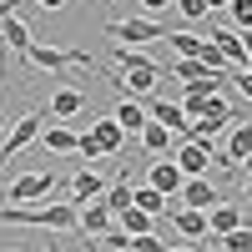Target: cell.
Masks as SVG:
<instances>
[{"label": "cell", "mask_w": 252, "mask_h": 252, "mask_svg": "<svg viewBox=\"0 0 252 252\" xmlns=\"http://www.w3.org/2000/svg\"><path fill=\"white\" fill-rule=\"evenodd\" d=\"M56 192V172H26L20 182H10V192H5V202H40V197H51Z\"/></svg>", "instance_id": "5b68a950"}, {"label": "cell", "mask_w": 252, "mask_h": 252, "mask_svg": "<svg viewBox=\"0 0 252 252\" xmlns=\"http://www.w3.org/2000/svg\"><path fill=\"white\" fill-rule=\"evenodd\" d=\"M172 5H177L187 20H202V15H207V0H172Z\"/></svg>", "instance_id": "4316f807"}, {"label": "cell", "mask_w": 252, "mask_h": 252, "mask_svg": "<svg viewBox=\"0 0 252 252\" xmlns=\"http://www.w3.org/2000/svg\"><path fill=\"white\" fill-rule=\"evenodd\" d=\"M217 5H232V0H207V10H217Z\"/></svg>", "instance_id": "d6a6232c"}, {"label": "cell", "mask_w": 252, "mask_h": 252, "mask_svg": "<svg viewBox=\"0 0 252 252\" xmlns=\"http://www.w3.org/2000/svg\"><path fill=\"white\" fill-rule=\"evenodd\" d=\"M146 111H152V121H161V126H172V131L182 136L187 126V111H182V101H166V96H146Z\"/></svg>", "instance_id": "9c48e42d"}, {"label": "cell", "mask_w": 252, "mask_h": 252, "mask_svg": "<svg viewBox=\"0 0 252 252\" xmlns=\"http://www.w3.org/2000/svg\"><path fill=\"white\" fill-rule=\"evenodd\" d=\"M116 121H121V131H146V121H152V111H146V101L141 96H121V106H116Z\"/></svg>", "instance_id": "5bb4252c"}, {"label": "cell", "mask_w": 252, "mask_h": 252, "mask_svg": "<svg viewBox=\"0 0 252 252\" xmlns=\"http://www.w3.org/2000/svg\"><path fill=\"white\" fill-rule=\"evenodd\" d=\"M247 152H252V126H247V121H237L232 131H227V157L242 166V161H247Z\"/></svg>", "instance_id": "603a6c76"}, {"label": "cell", "mask_w": 252, "mask_h": 252, "mask_svg": "<svg viewBox=\"0 0 252 252\" xmlns=\"http://www.w3.org/2000/svg\"><path fill=\"white\" fill-rule=\"evenodd\" d=\"M10 136V116H0V141H5Z\"/></svg>", "instance_id": "1f68e13d"}, {"label": "cell", "mask_w": 252, "mask_h": 252, "mask_svg": "<svg viewBox=\"0 0 252 252\" xmlns=\"http://www.w3.org/2000/svg\"><path fill=\"white\" fill-rule=\"evenodd\" d=\"M146 182L157 187V192H166V197H182V187H187V172L172 161V157H157L152 161V172H146Z\"/></svg>", "instance_id": "8992f818"}, {"label": "cell", "mask_w": 252, "mask_h": 252, "mask_svg": "<svg viewBox=\"0 0 252 252\" xmlns=\"http://www.w3.org/2000/svg\"><path fill=\"white\" fill-rule=\"evenodd\" d=\"M232 20L242 31H252V0H232Z\"/></svg>", "instance_id": "83f0119b"}, {"label": "cell", "mask_w": 252, "mask_h": 252, "mask_svg": "<svg viewBox=\"0 0 252 252\" xmlns=\"http://www.w3.org/2000/svg\"><path fill=\"white\" fill-rule=\"evenodd\" d=\"M46 121H56V116H51V106H35V111H26V116H20V121L10 126V136L0 141V161L20 157V152H26V146L40 136V131H46Z\"/></svg>", "instance_id": "277c9868"}, {"label": "cell", "mask_w": 252, "mask_h": 252, "mask_svg": "<svg viewBox=\"0 0 252 252\" xmlns=\"http://www.w3.org/2000/svg\"><path fill=\"white\" fill-rule=\"evenodd\" d=\"M15 5H20V0H15Z\"/></svg>", "instance_id": "74e56055"}, {"label": "cell", "mask_w": 252, "mask_h": 252, "mask_svg": "<svg viewBox=\"0 0 252 252\" xmlns=\"http://www.w3.org/2000/svg\"><path fill=\"white\" fill-rule=\"evenodd\" d=\"M91 136L101 141V152H106V157H116V152H121V141H126V131H121V121H116V116H101V121L91 116Z\"/></svg>", "instance_id": "9a60e30c"}, {"label": "cell", "mask_w": 252, "mask_h": 252, "mask_svg": "<svg viewBox=\"0 0 252 252\" xmlns=\"http://www.w3.org/2000/svg\"><path fill=\"white\" fill-rule=\"evenodd\" d=\"M172 252H197V247H192V242H187V247H172Z\"/></svg>", "instance_id": "e575fe53"}, {"label": "cell", "mask_w": 252, "mask_h": 252, "mask_svg": "<svg viewBox=\"0 0 252 252\" xmlns=\"http://www.w3.org/2000/svg\"><path fill=\"white\" fill-rule=\"evenodd\" d=\"M40 141H46V152H56V157H76V141H81V136L71 131V126L56 121V126H46V131H40Z\"/></svg>", "instance_id": "e0dca14e"}, {"label": "cell", "mask_w": 252, "mask_h": 252, "mask_svg": "<svg viewBox=\"0 0 252 252\" xmlns=\"http://www.w3.org/2000/svg\"><path fill=\"white\" fill-rule=\"evenodd\" d=\"M212 152H217V146H202V141H187V136H182V146H177V166H182L187 177H207Z\"/></svg>", "instance_id": "52a82bcc"}, {"label": "cell", "mask_w": 252, "mask_h": 252, "mask_svg": "<svg viewBox=\"0 0 252 252\" xmlns=\"http://www.w3.org/2000/svg\"><path fill=\"white\" fill-rule=\"evenodd\" d=\"M217 247H222V252H252V227L242 222V227H232V232H222Z\"/></svg>", "instance_id": "cb8c5ba5"}, {"label": "cell", "mask_w": 252, "mask_h": 252, "mask_svg": "<svg viewBox=\"0 0 252 252\" xmlns=\"http://www.w3.org/2000/svg\"><path fill=\"white\" fill-rule=\"evenodd\" d=\"M136 5H141L146 15H157V10H166V5H172V0H136Z\"/></svg>", "instance_id": "f546056e"}, {"label": "cell", "mask_w": 252, "mask_h": 252, "mask_svg": "<svg viewBox=\"0 0 252 252\" xmlns=\"http://www.w3.org/2000/svg\"><path fill=\"white\" fill-rule=\"evenodd\" d=\"M131 192H136V187H131V172H126V166H121V172H116V182L106 187V197H101V202H106V207H111V212L121 217V212H126V207H131Z\"/></svg>", "instance_id": "ac0fdd59"}, {"label": "cell", "mask_w": 252, "mask_h": 252, "mask_svg": "<svg viewBox=\"0 0 252 252\" xmlns=\"http://www.w3.org/2000/svg\"><path fill=\"white\" fill-rule=\"evenodd\" d=\"M76 157H86V161H101V157H106V152H101V141H96V136L86 131V136L76 141Z\"/></svg>", "instance_id": "484cf974"}, {"label": "cell", "mask_w": 252, "mask_h": 252, "mask_svg": "<svg viewBox=\"0 0 252 252\" xmlns=\"http://www.w3.org/2000/svg\"><path fill=\"white\" fill-rule=\"evenodd\" d=\"M116 222H121V232H126V237H146V232H157V217H152V212H141V207H126Z\"/></svg>", "instance_id": "44dd1931"}, {"label": "cell", "mask_w": 252, "mask_h": 252, "mask_svg": "<svg viewBox=\"0 0 252 252\" xmlns=\"http://www.w3.org/2000/svg\"><path fill=\"white\" fill-rule=\"evenodd\" d=\"M0 66H5V40H0Z\"/></svg>", "instance_id": "d590c367"}, {"label": "cell", "mask_w": 252, "mask_h": 252, "mask_svg": "<svg viewBox=\"0 0 252 252\" xmlns=\"http://www.w3.org/2000/svg\"><path fill=\"white\" fill-rule=\"evenodd\" d=\"M51 116H56V121L86 116V96H81L76 86H56V91H51Z\"/></svg>", "instance_id": "30bf717a"}, {"label": "cell", "mask_w": 252, "mask_h": 252, "mask_svg": "<svg viewBox=\"0 0 252 252\" xmlns=\"http://www.w3.org/2000/svg\"><path fill=\"white\" fill-rule=\"evenodd\" d=\"M136 66H157V61L141 56L136 46H116V71H136Z\"/></svg>", "instance_id": "d4e9b609"}, {"label": "cell", "mask_w": 252, "mask_h": 252, "mask_svg": "<svg viewBox=\"0 0 252 252\" xmlns=\"http://www.w3.org/2000/svg\"><path fill=\"white\" fill-rule=\"evenodd\" d=\"M35 5H40V10H66L71 0H35Z\"/></svg>", "instance_id": "4dcf8cb0"}, {"label": "cell", "mask_w": 252, "mask_h": 252, "mask_svg": "<svg viewBox=\"0 0 252 252\" xmlns=\"http://www.w3.org/2000/svg\"><path fill=\"white\" fill-rule=\"evenodd\" d=\"M242 166H252V152H247V161H242Z\"/></svg>", "instance_id": "8d00e7d4"}, {"label": "cell", "mask_w": 252, "mask_h": 252, "mask_svg": "<svg viewBox=\"0 0 252 252\" xmlns=\"http://www.w3.org/2000/svg\"><path fill=\"white\" fill-rule=\"evenodd\" d=\"M96 197H106V182H101L91 166H76V177H71V202L86 207V202H96Z\"/></svg>", "instance_id": "8fae6325"}, {"label": "cell", "mask_w": 252, "mask_h": 252, "mask_svg": "<svg viewBox=\"0 0 252 252\" xmlns=\"http://www.w3.org/2000/svg\"><path fill=\"white\" fill-rule=\"evenodd\" d=\"M247 202H252V166H247Z\"/></svg>", "instance_id": "836d02e7"}, {"label": "cell", "mask_w": 252, "mask_h": 252, "mask_svg": "<svg viewBox=\"0 0 252 252\" xmlns=\"http://www.w3.org/2000/svg\"><path fill=\"white\" fill-rule=\"evenodd\" d=\"M5 227H51V232H71L81 227V207L76 202H51V207H0Z\"/></svg>", "instance_id": "6da1fadb"}, {"label": "cell", "mask_w": 252, "mask_h": 252, "mask_svg": "<svg viewBox=\"0 0 252 252\" xmlns=\"http://www.w3.org/2000/svg\"><path fill=\"white\" fill-rule=\"evenodd\" d=\"M111 222H116V212H111V207L101 202V197L81 207V232H86V237H101V232H111Z\"/></svg>", "instance_id": "4fadbf2b"}, {"label": "cell", "mask_w": 252, "mask_h": 252, "mask_svg": "<svg viewBox=\"0 0 252 252\" xmlns=\"http://www.w3.org/2000/svg\"><path fill=\"white\" fill-rule=\"evenodd\" d=\"M207 222H212V237H222V232H232V227H242V207L237 202H217L212 212H207Z\"/></svg>", "instance_id": "ffe728a7"}, {"label": "cell", "mask_w": 252, "mask_h": 252, "mask_svg": "<svg viewBox=\"0 0 252 252\" xmlns=\"http://www.w3.org/2000/svg\"><path fill=\"white\" fill-rule=\"evenodd\" d=\"M161 71H166V76H177V81H187V86H197L202 76H217V71H207L202 61H192V56H177V61H166Z\"/></svg>", "instance_id": "d6986e66"}, {"label": "cell", "mask_w": 252, "mask_h": 252, "mask_svg": "<svg viewBox=\"0 0 252 252\" xmlns=\"http://www.w3.org/2000/svg\"><path fill=\"white\" fill-rule=\"evenodd\" d=\"M182 207H197V212H212V207L222 202V192L207 177H187V187H182V197H177Z\"/></svg>", "instance_id": "ba28073f"}, {"label": "cell", "mask_w": 252, "mask_h": 252, "mask_svg": "<svg viewBox=\"0 0 252 252\" xmlns=\"http://www.w3.org/2000/svg\"><path fill=\"white\" fill-rule=\"evenodd\" d=\"M66 66H86V71H96V61L86 56V51H71V46H35L26 51V71H51V76H61Z\"/></svg>", "instance_id": "7a4b0ae2"}, {"label": "cell", "mask_w": 252, "mask_h": 252, "mask_svg": "<svg viewBox=\"0 0 252 252\" xmlns=\"http://www.w3.org/2000/svg\"><path fill=\"white\" fill-rule=\"evenodd\" d=\"M172 227L187 237V242H197L212 232V222H207V212H197V207H172Z\"/></svg>", "instance_id": "7c38bea8"}, {"label": "cell", "mask_w": 252, "mask_h": 252, "mask_svg": "<svg viewBox=\"0 0 252 252\" xmlns=\"http://www.w3.org/2000/svg\"><path fill=\"white\" fill-rule=\"evenodd\" d=\"M232 81H237V91H242V96H247V101H252V71H237V76H232Z\"/></svg>", "instance_id": "f1b7e54d"}, {"label": "cell", "mask_w": 252, "mask_h": 252, "mask_svg": "<svg viewBox=\"0 0 252 252\" xmlns=\"http://www.w3.org/2000/svg\"><path fill=\"white\" fill-rule=\"evenodd\" d=\"M106 31L116 46H152V40H166V26L161 20H152V15H131V20H106Z\"/></svg>", "instance_id": "3957f363"}, {"label": "cell", "mask_w": 252, "mask_h": 252, "mask_svg": "<svg viewBox=\"0 0 252 252\" xmlns=\"http://www.w3.org/2000/svg\"><path fill=\"white\" fill-rule=\"evenodd\" d=\"M141 146L152 157H166L172 152V126H161V121H146V131H141Z\"/></svg>", "instance_id": "7402d4cb"}, {"label": "cell", "mask_w": 252, "mask_h": 252, "mask_svg": "<svg viewBox=\"0 0 252 252\" xmlns=\"http://www.w3.org/2000/svg\"><path fill=\"white\" fill-rule=\"evenodd\" d=\"M5 51H10V46H5Z\"/></svg>", "instance_id": "f35d334b"}, {"label": "cell", "mask_w": 252, "mask_h": 252, "mask_svg": "<svg viewBox=\"0 0 252 252\" xmlns=\"http://www.w3.org/2000/svg\"><path fill=\"white\" fill-rule=\"evenodd\" d=\"M131 207H141V212H152V217H166V212H172V197L157 192V187L146 182V187H136V192H131Z\"/></svg>", "instance_id": "2e32d148"}]
</instances>
